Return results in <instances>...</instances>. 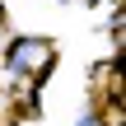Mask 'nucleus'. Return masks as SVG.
<instances>
[{"mask_svg": "<svg viewBox=\"0 0 126 126\" xmlns=\"http://www.w3.org/2000/svg\"><path fill=\"white\" fill-rule=\"evenodd\" d=\"M51 56H56V51H51V42H47V37H19V42L9 47V70H14V75H33V79H37V75H47Z\"/></svg>", "mask_w": 126, "mask_h": 126, "instance_id": "f257e3e1", "label": "nucleus"}]
</instances>
